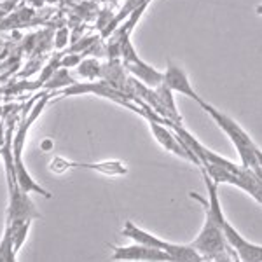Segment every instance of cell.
<instances>
[{"mask_svg": "<svg viewBox=\"0 0 262 262\" xmlns=\"http://www.w3.org/2000/svg\"><path fill=\"white\" fill-rule=\"evenodd\" d=\"M203 182L208 191V198H203L200 194L191 192L192 200H198L205 208V224H203L201 231L194 238L191 247L198 250L203 257L208 259H217L219 255L226 253L227 239L224 234V222H226V215H224L221 198H219V185L206 175L205 170H201Z\"/></svg>", "mask_w": 262, "mask_h": 262, "instance_id": "1", "label": "cell"}, {"mask_svg": "<svg viewBox=\"0 0 262 262\" xmlns=\"http://www.w3.org/2000/svg\"><path fill=\"white\" fill-rule=\"evenodd\" d=\"M49 98H51V95H49L48 91L42 93L40 98L37 100L35 103H32L30 112L23 116V119H21L19 126L14 131V137H12V158H14L16 177H18V184H19L21 191H25V192H28V194L35 192V194H40V196H44V198H51V192L46 191V189L42 187L39 182H35L30 177V173H28L27 166H25V163H23V149H25V140H27L28 129L32 128V124L35 122V119L40 116L42 111L46 108V105H48Z\"/></svg>", "mask_w": 262, "mask_h": 262, "instance_id": "2", "label": "cell"}, {"mask_svg": "<svg viewBox=\"0 0 262 262\" xmlns=\"http://www.w3.org/2000/svg\"><path fill=\"white\" fill-rule=\"evenodd\" d=\"M200 107L208 114L210 119H212L224 133H226V137L229 138L231 143L234 145V149L239 156V161H242L239 164L245 168H250V170H255L257 168V158H255L257 143L252 140L248 131H245L238 122L232 119V117L221 112L217 107H213V105L206 103L205 100L200 103Z\"/></svg>", "mask_w": 262, "mask_h": 262, "instance_id": "3", "label": "cell"}, {"mask_svg": "<svg viewBox=\"0 0 262 262\" xmlns=\"http://www.w3.org/2000/svg\"><path fill=\"white\" fill-rule=\"evenodd\" d=\"M121 234L124 238L131 239L133 243H140L147 245V247H154L159 250H164L166 253L175 259V262H203V255L198 250H194L191 245H179V243H171L166 239L159 238V236L152 234V232L142 229L137 224H133L131 221H126L124 226L121 229Z\"/></svg>", "mask_w": 262, "mask_h": 262, "instance_id": "4", "label": "cell"}, {"mask_svg": "<svg viewBox=\"0 0 262 262\" xmlns=\"http://www.w3.org/2000/svg\"><path fill=\"white\" fill-rule=\"evenodd\" d=\"M51 173L56 175H63L69 170H88L95 171L105 177H124L128 175V166L122 161L117 159H111V161H100V163H82V161H72V159L61 158V156H54L48 164Z\"/></svg>", "mask_w": 262, "mask_h": 262, "instance_id": "5", "label": "cell"}, {"mask_svg": "<svg viewBox=\"0 0 262 262\" xmlns=\"http://www.w3.org/2000/svg\"><path fill=\"white\" fill-rule=\"evenodd\" d=\"M121 58H122V65H124L126 72L129 74V77L137 79V81L152 88V90L163 82V72H159L158 69L150 67L149 63L143 61L137 54V51H135L129 39H126L121 44Z\"/></svg>", "mask_w": 262, "mask_h": 262, "instance_id": "6", "label": "cell"}, {"mask_svg": "<svg viewBox=\"0 0 262 262\" xmlns=\"http://www.w3.org/2000/svg\"><path fill=\"white\" fill-rule=\"evenodd\" d=\"M149 128L152 131V135H154L156 142H158L164 150L171 152V154L179 156V158L185 159V161H191L196 164V166L201 168V161L198 159V156L194 154V150L182 140L170 126L163 124V122H158V121H149Z\"/></svg>", "mask_w": 262, "mask_h": 262, "instance_id": "7", "label": "cell"}, {"mask_svg": "<svg viewBox=\"0 0 262 262\" xmlns=\"http://www.w3.org/2000/svg\"><path fill=\"white\" fill-rule=\"evenodd\" d=\"M114 262H175V259L164 250L147 245L133 243L126 247H111Z\"/></svg>", "mask_w": 262, "mask_h": 262, "instance_id": "8", "label": "cell"}, {"mask_svg": "<svg viewBox=\"0 0 262 262\" xmlns=\"http://www.w3.org/2000/svg\"><path fill=\"white\" fill-rule=\"evenodd\" d=\"M163 84H166L173 93H179V95H184V96H187V98L194 100L198 105L203 101V98L192 88V84L189 81V75L185 74V70L182 69V67L175 65L173 61H168L166 70L163 72Z\"/></svg>", "mask_w": 262, "mask_h": 262, "instance_id": "9", "label": "cell"}, {"mask_svg": "<svg viewBox=\"0 0 262 262\" xmlns=\"http://www.w3.org/2000/svg\"><path fill=\"white\" fill-rule=\"evenodd\" d=\"M40 219L39 210L35 208L30 194L18 191L9 194V206H7V224L21 222V221H35Z\"/></svg>", "mask_w": 262, "mask_h": 262, "instance_id": "10", "label": "cell"}, {"mask_svg": "<svg viewBox=\"0 0 262 262\" xmlns=\"http://www.w3.org/2000/svg\"><path fill=\"white\" fill-rule=\"evenodd\" d=\"M74 84H77V81L70 77L69 69L60 67V69H56L53 72V75H51L42 86H44L46 91H53V90H65V88H70V86H74Z\"/></svg>", "mask_w": 262, "mask_h": 262, "instance_id": "11", "label": "cell"}, {"mask_svg": "<svg viewBox=\"0 0 262 262\" xmlns=\"http://www.w3.org/2000/svg\"><path fill=\"white\" fill-rule=\"evenodd\" d=\"M77 74L88 79L90 82H95V79H101V63L96 58L82 60L77 67Z\"/></svg>", "mask_w": 262, "mask_h": 262, "instance_id": "12", "label": "cell"}, {"mask_svg": "<svg viewBox=\"0 0 262 262\" xmlns=\"http://www.w3.org/2000/svg\"><path fill=\"white\" fill-rule=\"evenodd\" d=\"M81 61H82L81 53H67V56L61 58L60 67H63V69H72V67H79Z\"/></svg>", "mask_w": 262, "mask_h": 262, "instance_id": "13", "label": "cell"}, {"mask_svg": "<svg viewBox=\"0 0 262 262\" xmlns=\"http://www.w3.org/2000/svg\"><path fill=\"white\" fill-rule=\"evenodd\" d=\"M69 28H60L56 33V39H54V48L56 49H63L69 42Z\"/></svg>", "mask_w": 262, "mask_h": 262, "instance_id": "14", "label": "cell"}, {"mask_svg": "<svg viewBox=\"0 0 262 262\" xmlns=\"http://www.w3.org/2000/svg\"><path fill=\"white\" fill-rule=\"evenodd\" d=\"M255 158H257V166L262 170V149L260 147H257L255 149Z\"/></svg>", "mask_w": 262, "mask_h": 262, "instance_id": "15", "label": "cell"}, {"mask_svg": "<svg viewBox=\"0 0 262 262\" xmlns=\"http://www.w3.org/2000/svg\"><path fill=\"white\" fill-rule=\"evenodd\" d=\"M253 173H255V175H257V179H259V182H260V184H262V170H260V168L257 166L255 170H253Z\"/></svg>", "mask_w": 262, "mask_h": 262, "instance_id": "16", "label": "cell"}, {"mask_svg": "<svg viewBox=\"0 0 262 262\" xmlns=\"http://www.w3.org/2000/svg\"><path fill=\"white\" fill-rule=\"evenodd\" d=\"M255 12H257L259 16H262V4H260V6H257V7H255Z\"/></svg>", "mask_w": 262, "mask_h": 262, "instance_id": "17", "label": "cell"}]
</instances>
